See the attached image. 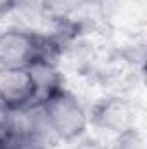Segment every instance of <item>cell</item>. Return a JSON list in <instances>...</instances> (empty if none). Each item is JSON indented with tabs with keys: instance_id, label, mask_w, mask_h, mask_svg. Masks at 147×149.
Instances as JSON below:
<instances>
[{
	"instance_id": "cell-3",
	"label": "cell",
	"mask_w": 147,
	"mask_h": 149,
	"mask_svg": "<svg viewBox=\"0 0 147 149\" xmlns=\"http://www.w3.org/2000/svg\"><path fill=\"white\" fill-rule=\"evenodd\" d=\"M45 70L49 68H0V104L14 114L33 111L45 87L55 78L54 73L43 80L42 73Z\"/></svg>"
},
{
	"instance_id": "cell-2",
	"label": "cell",
	"mask_w": 147,
	"mask_h": 149,
	"mask_svg": "<svg viewBox=\"0 0 147 149\" xmlns=\"http://www.w3.org/2000/svg\"><path fill=\"white\" fill-rule=\"evenodd\" d=\"M59 42L26 26H9L0 31V68H54Z\"/></svg>"
},
{
	"instance_id": "cell-8",
	"label": "cell",
	"mask_w": 147,
	"mask_h": 149,
	"mask_svg": "<svg viewBox=\"0 0 147 149\" xmlns=\"http://www.w3.org/2000/svg\"><path fill=\"white\" fill-rule=\"evenodd\" d=\"M19 3H21V0H0V17L16 10L19 7Z\"/></svg>"
},
{
	"instance_id": "cell-4",
	"label": "cell",
	"mask_w": 147,
	"mask_h": 149,
	"mask_svg": "<svg viewBox=\"0 0 147 149\" xmlns=\"http://www.w3.org/2000/svg\"><path fill=\"white\" fill-rule=\"evenodd\" d=\"M90 125L107 132L112 137L119 135L135 125V106L130 99L121 95H107L88 108Z\"/></svg>"
},
{
	"instance_id": "cell-5",
	"label": "cell",
	"mask_w": 147,
	"mask_h": 149,
	"mask_svg": "<svg viewBox=\"0 0 147 149\" xmlns=\"http://www.w3.org/2000/svg\"><path fill=\"white\" fill-rule=\"evenodd\" d=\"M28 116H30V121L23 125L17 114L19 127L3 149H52V141L47 137V134L38 125L35 111H30Z\"/></svg>"
},
{
	"instance_id": "cell-7",
	"label": "cell",
	"mask_w": 147,
	"mask_h": 149,
	"mask_svg": "<svg viewBox=\"0 0 147 149\" xmlns=\"http://www.w3.org/2000/svg\"><path fill=\"white\" fill-rule=\"evenodd\" d=\"M17 127H19L17 114L10 113L7 108H3L0 104V149H3L7 146V142L16 134Z\"/></svg>"
},
{
	"instance_id": "cell-6",
	"label": "cell",
	"mask_w": 147,
	"mask_h": 149,
	"mask_svg": "<svg viewBox=\"0 0 147 149\" xmlns=\"http://www.w3.org/2000/svg\"><path fill=\"white\" fill-rule=\"evenodd\" d=\"M106 149H146V139L144 134L133 127L119 135H114L111 146Z\"/></svg>"
},
{
	"instance_id": "cell-1",
	"label": "cell",
	"mask_w": 147,
	"mask_h": 149,
	"mask_svg": "<svg viewBox=\"0 0 147 149\" xmlns=\"http://www.w3.org/2000/svg\"><path fill=\"white\" fill-rule=\"evenodd\" d=\"M33 111L52 142H80L90 127L88 108L57 76L45 87Z\"/></svg>"
}]
</instances>
